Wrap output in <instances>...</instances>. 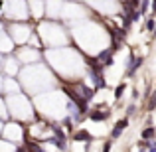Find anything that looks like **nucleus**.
<instances>
[{
  "mask_svg": "<svg viewBox=\"0 0 156 152\" xmlns=\"http://www.w3.org/2000/svg\"><path fill=\"white\" fill-rule=\"evenodd\" d=\"M122 91H125V85H119L117 91H115V97H117V99H119V97H122Z\"/></svg>",
  "mask_w": 156,
  "mask_h": 152,
  "instance_id": "obj_7",
  "label": "nucleus"
},
{
  "mask_svg": "<svg viewBox=\"0 0 156 152\" xmlns=\"http://www.w3.org/2000/svg\"><path fill=\"white\" fill-rule=\"evenodd\" d=\"M140 65H142V57H133V59H130V65H129V75H133Z\"/></svg>",
  "mask_w": 156,
  "mask_h": 152,
  "instance_id": "obj_4",
  "label": "nucleus"
},
{
  "mask_svg": "<svg viewBox=\"0 0 156 152\" xmlns=\"http://www.w3.org/2000/svg\"><path fill=\"white\" fill-rule=\"evenodd\" d=\"M126 126H129V118H122V121H119L117 125H115V129L111 130V136H113V138H119Z\"/></svg>",
  "mask_w": 156,
  "mask_h": 152,
  "instance_id": "obj_1",
  "label": "nucleus"
},
{
  "mask_svg": "<svg viewBox=\"0 0 156 152\" xmlns=\"http://www.w3.org/2000/svg\"><path fill=\"white\" fill-rule=\"evenodd\" d=\"M154 107H156V93H154V97H152V99H150V105H148V109L152 111Z\"/></svg>",
  "mask_w": 156,
  "mask_h": 152,
  "instance_id": "obj_10",
  "label": "nucleus"
},
{
  "mask_svg": "<svg viewBox=\"0 0 156 152\" xmlns=\"http://www.w3.org/2000/svg\"><path fill=\"white\" fill-rule=\"evenodd\" d=\"M154 134H156L154 126H148V129L142 130V138H144V140H150V138H154Z\"/></svg>",
  "mask_w": 156,
  "mask_h": 152,
  "instance_id": "obj_6",
  "label": "nucleus"
},
{
  "mask_svg": "<svg viewBox=\"0 0 156 152\" xmlns=\"http://www.w3.org/2000/svg\"><path fill=\"white\" fill-rule=\"evenodd\" d=\"M146 30H148V32H152V30H154V20H152V18L146 22Z\"/></svg>",
  "mask_w": 156,
  "mask_h": 152,
  "instance_id": "obj_9",
  "label": "nucleus"
},
{
  "mask_svg": "<svg viewBox=\"0 0 156 152\" xmlns=\"http://www.w3.org/2000/svg\"><path fill=\"white\" fill-rule=\"evenodd\" d=\"M109 111L105 109H99V111H91L89 113V117H91V121H105V118H109Z\"/></svg>",
  "mask_w": 156,
  "mask_h": 152,
  "instance_id": "obj_2",
  "label": "nucleus"
},
{
  "mask_svg": "<svg viewBox=\"0 0 156 152\" xmlns=\"http://www.w3.org/2000/svg\"><path fill=\"white\" fill-rule=\"evenodd\" d=\"M150 8H152V12L156 14V0H152V6H150Z\"/></svg>",
  "mask_w": 156,
  "mask_h": 152,
  "instance_id": "obj_11",
  "label": "nucleus"
},
{
  "mask_svg": "<svg viewBox=\"0 0 156 152\" xmlns=\"http://www.w3.org/2000/svg\"><path fill=\"white\" fill-rule=\"evenodd\" d=\"M73 138L75 140H91V134L87 130H77V133H73Z\"/></svg>",
  "mask_w": 156,
  "mask_h": 152,
  "instance_id": "obj_5",
  "label": "nucleus"
},
{
  "mask_svg": "<svg viewBox=\"0 0 156 152\" xmlns=\"http://www.w3.org/2000/svg\"><path fill=\"white\" fill-rule=\"evenodd\" d=\"M97 59L101 61V65H103V67H105V65H111V63H113V55H111V51H101Z\"/></svg>",
  "mask_w": 156,
  "mask_h": 152,
  "instance_id": "obj_3",
  "label": "nucleus"
},
{
  "mask_svg": "<svg viewBox=\"0 0 156 152\" xmlns=\"http://www.w3.org/2000/svg\"><path fill=\"white\" fill-rule=\"evenodd\" d=\"M148 10V0H140V12Z\"/></svg>",
  "mask_w": 156,
  "mask_h": 152,
  "instance_id": "obj_8",
  "label": "nucleus"
}]
</instances>
